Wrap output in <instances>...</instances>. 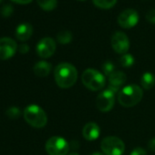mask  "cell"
I'll return each instance as SVG.
<instances>
[{
  "label": "cell",
  "mask_w": 155,
  "mask_h": 155,
  "mask_svg": "<svg viewBox=\"0 0 155 155\" xmlns=\"http://www.w3.org/2000/svg\"><path fill=\"white\" fill-rule=\"evenodd\" d=\"M54 77L56 83L59 88L69 89L78 80V70L72 64L63 62L56 67Z\"/></svg>",
  "instance_id": "cell-1"
},
{
  "label": "cell",
  "mask_w": 155,
  "mask_h": 155,
  "mask_svg": "<svg viewBox=\"0 0 155 155\" xmlns=\"http://www.w3.org/2000/svg\"><path fill=\"white\" fill-rule=\"evenodd\" d=\"M143 91L140 86L130 84L123 87L118 93L119 103L126 108H130L137 105L142 99Z\"/></svg>",
  "instance_id": "cell-2"
},
{
  "label": "cell",
  "mask_w": 155,
  "mask_h": 155,
  "mask_svg": "<svg viewBox=\"0 0 155 155\" xmlns=\"http://www.w3.org/2000/svg\"><path fill=\"white\" fill-rule=\"evenodd\" d=\"M25 120L34 128H43L48 122V117L42 108L38 105H29L24 110Z\"/></svg>",
  "instance_id": "cell-3"
},
{
  "label": "cell",
  "mask_w": 155,
  "mask_h": 155,
  "mask_svg": "<svg viewBox=\"0 0 155 155\" xmlns=\"http://www.w3.org/2000/svg\"><path fill=\"white\" fill-rule=\"evenodd\" d=\"M81 81L83 85L92 91L102 90L106 82L104 75L93 68H88L82 73Z\"/></svg>",
  "instance_id": "cell-4"
},
{
  "label": "cell",
  "mask_w": 155,
  "mask_h": 155,
  "mask_svg": "<svg viewBox=\"0 0 155 155\" xmlns=\"http://www.w3.org/2000/svg\"><path fill=\"white\" fill-rule=\"evenodd\" d=\"M101 148L105 155H122L125 150V144L118 137L108 136L101 140Z\"/></svg>",
  "instance_id": "cell-5"
},
{
  "label": "cell",
  "mask_w": 155,
  "mask_h": 155,
  "mask_svg": "<svg viewBox=\"0 0 155 155\" xmlns=\"http://www.w3.org/2000/svg\"><path fill=\"white\" fill-rule=\"evenodd\" d=\"M45 149L48 155H67L69 150V144L64 138L54 136L47 140Z\"/></svg>",
  "instance_id": "cell-6"
},
{
  "label": "cell",
  "mask_w": 155,
  "mask_h": 155,
  "mask_svg": "<svg viewBox=\"0 0 155 155\" xmlns=\"http://www.w3.org/2000/svg\"><path fill=\"white\" fill-rule=\"evenodd\" d=\"M115 94L111 90L107 89L101 91L96 99V107L101 112H109L115 104Z\"/></svg>",
  "instance_id": "cell-7"
},
{
  "label": "cell",
  "mask_w": 155,
  "mask_h": 155,
  "mask_svg": "<svg viewBox=\"0 0 155 155\" xmlns=\"http://www.w3.org/2000/svg\"><path fill=\"white\" fill-rule=\"evenodd\" d=\"M111 47L118 54H126L130 48V40L127 35L121 31L115 32L111 37Z\"/></svg>",
  "instance_id": "cell-8"
},
{
  "label": "cell",
  "mask_w": 155,
  "mask_h": 155,
  "mask_svg": "<svg viewBox=\"0 0 155 155\" xmlns=\"http://www.w3.org/2000/svg\"><path fill=\"white\" fill-rule=\"evenodd\" d=\"M139 22V14L135 9L123 10L118 17V23L123 28H131Z\"/></svg>",
  "instance_id": "cell-9"
},
{
  "label": "cell",
  "mask_w": 155,
  "mask_h": 155,
  "mask_svg": "<svg viewBox=\"0 0 155 155\" xmlns=\"http://www.w3.org/2000/svg\"><path fill=\"white\" fill-rule=\"evenodd\" d=\"M18 49L17 42L10 38H0V59L7 60L12 58Z\"/></svg>",
  "instance_id": "cell-10"
},
{
  "label": "cell",
  "mask_w": 155,
  "mask_h": 155,
  "mask_svg": "<svg viewBox=\"0 0 155 155\" xmlns=\"http://www.w3.org/2000/svg\"><path fill=\"white\" fill-rule=\"evenodd\" d=\"M56 42L51 38H42L37 45V53L42 58H50L56 51Z\"/></svg>",
  "instance_id": "cell-11"
},
{
  "label": "cell",
  "mask_w": 155,
  "mask_h": 155,
  "mask_svg": "<svg viewBox=\"0 0 155 155\" xmlns=\"http://www.w3.org/2000/svg\"><path fill=\"white\" fill-rule=\"evenodd\" d=\"M126 75L122 71H115L109 77V88L114 93L119 91V89L125 83Z\"/></svg>",
  "instance_id": "cell-12"
},
{
  "label": "cell",
  "mask_w": 155,
  "mask_h": 155,
  "mask_svg": "<svg viewBox=\"0 0 155 155\" xmlns=\"http://www.w3.org/2000/svg\"><path fill=\"white\" fill-rule=\"evenodd\" d=\"M101 129L99 125L95 122H88L84 125L82 129V135L83 137L90 141L95 140L100 137Z\"/></svg>",
  "instance_id": "cell-13"
},
{
  "label": "cell",
  "mask_w": 155,
  "mask_h": 155,
  "mask_svg": "<svg viewBox=\"0 0 155 155\" xmlns=\"http://www.w3.org/2000/svg\"><path fill=\"white\" fill-rule=\"evenodd\" d=\"M33 33V28L29 23H22L16 29V37L20 41H27Z\"/></svg>",
  "instance_id": "cell-14"
},
{
  "label": "cell",
  "mask_w": 155,
  "mask_h": 155,
  "mask_svg": "<svg viewBox=\"0 0 155 155\" xmlns=\"http://www.w3.org/2000/svg\"><path fill=\"white\" fill-rule=\"evenodd\" d=\"M34 73L38 76V77H47L50 71H51V64L45 61V60H41L38 61V63H36V65L34 66Z\"/></svg>",
  "instance_id": "cell-15"
},
{
  "label": "cell",
  "mask_w": 155,
  "mask_h": 155,
  "mask_svg": "<svg viewBox=\"0 0 155 155\" xmlns=\"http://www.w3.org/2000/svg\"><path fill=\"white\" fill-rule=\"evenodd\" d=\"M141 87L145 90H150L155 85V76L151 72H145L140 78Z\"/></svg>",
  "instance_id": "cell-16"
},
{
  "label": "cell",
  "mask_w": 155,
  "mask_h": 155,
  "mask_svg": "<svg viewBox=\"0 0 155 155\" xmlns=\"http://www.w3.org/2000/svg\"><path fill=\"white\" fill-rule=\"evenodd\" d=\"M38 6L45 11H51L57 8L58 0H37Z\"/></svg>",
  "instance_id": "cell-17"
},
{
  "label": "cell",
  "mask_w": 155,
  "mask_h": 155,
  "mask_svg": "<svg viewBox=\"0 0 155 155\" xmlns=\"http://www.w3.org/2000/svg\"><path fill=\"white\" fill-rule=\"evenodd\" d=\"M93 4L102 9H109L113 8L116 3H117V0H92Z\"/></svg>",
  "instance_id": "cell-18"
},
{
  "label": "cell",
  "mask_w": 155,
  "mask_h": 155,
  "mask_svg": "<svg viewBox=\"0 0 155 155\" xmlns=\"http://www.w3.org/2000/svg\"><path fill=\"white\" fill-rule=\"evenodd\" d=\"M57 39L58 41L62 44V45H66L70 43V41L72 40V34L70 31L68 30H62L60 31L58 36H57Z\"/></svg>",
  "instance_id": "cell-19"
},
{
  "label": "cell",
  "mask_w": 155,
  "mask_h": 155,
  "mask_svg": "<svg viewBox=\"0 0 155 155\" xmlns=\"http://www.w3.org/2000/svg\"><path fill=\"white\" fill-rule=\"evenodd\" d=\"M119 63L121 67L123 68H130L133 64H134V58L132 55L130 54H123L120 59H119Z\"/></svg>",
  "instance_id": "cell-20"
},
{
  "label": "cell",
  "mask_w": 155,
  "mask_h": 155,
  "mask_svg": "<svg viewBox=\"0 0 155 155\" xmlns=\"http://www.w3.org/2000/svg\"><path fill=\"white\" fill-rule=\"evenodd\" d=\"M102 70L105 76L110 77L113 72H115V66L112 62L110 61H106L102 65Z\"/></svg>",
  "instance_id": "cell-21"
},
{
  "label": "cell",
  "mask_w": 155,
  "mask_h": 155,
  "mask_svg": "<svg viewBox=\"0 0 155 155\" xmlns=\"http://www.w3.org/2000/svg\"><path fill=\"white\" fill-rule=\"evenodd\" d=\"M6 114L10 119H18L20 116L21 112H20V109L17 107H10L9 109H8Z\"/></svg>",
  "instance_id": "cell-22"
},
{
  "label": "cell",
  "mask_w": 155,
  "mask_h": 155,
  "mask_svg": "<svg viewBox=\"0 0 155 155\" xmlns=\"http://www.w3.org/2000/svg\"><path fill=\"white\" fill-rule=\"evenodd\" d=\"M13 11H14L13 7L11 5H9V4H7V5L2 7L1 10H0V13H1V15L4 18H8L13 14Z\"/></svg>",
  "instance_id": "cell-23"
},
{
  "label": "cell",
  "mask_w": 155,
  "mask_h": 155,
  "mask_svg": "<svg viewBox=\"0 0 155 155\" xmlns=\"http://www.w3.org/2000/svg\"><path fill=\"white\" fill-rule=\"evenodd\" d=\"M146 19L150 23L155 24V9H150L147 15H146Z\"/></svg>",
  "instance_id": "cell-24"
},
{
  "label": "cell",
  "mask_w": 155,
  "mask_h": 155,
  "mask_svg": "<svg viewBox=\"0 0 155 155\" xmlns=\"http://www.w3.org/2000/svg\"><path fill=\"white\" fill-rule=\"evenodd\" d=\"M130 155H147V152L144 149L140 147H136L131 150Z\"/></svg>",
  "instance_id": "cell-25"
},
{
  "label": "cell",
  "mask_w": 155,
  "mask_h": 155,
  "mask_svg": "<svg viewBox=\"0 0 155 155\" xmlns=\"http://www.w3.org/2000/svg\"><path fill=\"white\" fill-rule=\"evenodd\" d=\"M148 148L150 151L155 152V137L151 138L148 142Z\"/></svg>",
  "instance_id": "cell-26"
},
{
  "label": "cell",
  "mask_w": 155,
  "mask_h": 155,
  "mask_svg": "<svg viewBox=\"0 0 155 155\" xmlns=\"http://www.w3.org/2000/svg\"><path fill=\"white\" fill-rule=\"evenodd\" d=\"M29 51V47L27 44H22L19 46V52H21L22 54H26Z\"/></svg>",
  "instance_id": "cell-27"
},
{
  "label": "cell",
  "mask_w": 155,
  "mask_h": 155,
  "mask_svg": "<svg viewBox=\"0 0 155 155\" xmlns=\"http://www.w3.org/2000/svg\"><path fill=\"white\" fill-rule=\"evenodd\" d=\"M12 1L19 5H28L32 2V0H12Z\"/></svg>",
  "instance_id": "cell-28"
},
{
  "label": "cell",
  "mask_w": 155,
  "mask_h": 155,
  "mask_svg": "<svg viewBox=\"0 0 155 155\" xmlns=\"http://www.w3.org/2000/svg\"><path fill=\"white\" fill-rule=\"evenodd\" d=\"M91 155H105L104 153H101V152H99V151H96V152H93Z\"/></svg>",
  "instance_id": "cell-29"
},
{
  "label": "cell",
  "mask_w": 155,
  "mask_h": 155,
  "mask_svg": "<svg viewBox=\"0 0 155 155\" xmlns=\"http://www.w3.org/2000/svg\"><path fill=\"white\" fill-rule=\"evenodd\" d=\"M68 155H79L77 152H71V153H69V154H68Z\"/></svg>",
  "instance_id": "cell-30"
},
{
  "label": "cell",
  "mask_w": 155,
  "mask_h": 155,
  "mask_svg": "<svg viewBox=\"0 0 155 155\" xmlns=\"http://www.w3.org/2000/svg\"><path fill=\"white\" fill-rule=\"evenodd\" d=\"M3 1H4V0H0V4H1V3H2Z\"/></svg>",
  "instance_id": "cell-31"
}]
</instances>
